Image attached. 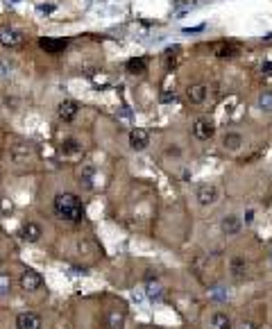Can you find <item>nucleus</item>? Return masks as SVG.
Instances as JSON below:
<instances>
[{
	"mask_svg": "<svg viewBox=\"0 0 272 329\" xmlns=\"http://www.w3.org/2000/svg\"><path fill=\"white\" fill-rule=\"evenodd\" d=\"M52 209L55 213L61 218V221H68V223H77L84 218V209H82V202L77 195L73 193H59L52 202Z\"/></svg>",
	"mask_w": 272,
	"mask_h": 329,
	"instance_id": "obj_1",
	"label": "nucleus"
},
{
	"mask_svg": "<svg viewBox=\"0 0 272 329\" xmlns=\"http://www.w3.org/2000/svg\"><path fill=\"white\" fill-rule=\"evenodd\" d=\"M9 159H12L14 166H30L34 159V150L30 143H16L9 150Z\"/></svg>",
	"mask_w": 272,
	"mask_h": 329,
	"instance_id": "obj_2",
	"label": "nucleus"
},
{
	"mask_svg": "<svg viewBox=\"0 0 272 329\" xmlns=\"http://www.w3.org/2000/svg\"><path fill=\"white\" fill-rule=\"evenodd\" d=\"M0 46H5V48H20V46H25V34L18 32L16 28L5 25V28H0Z\"/></svg>",
	"mask_w": 272,
	"mask_h": 329,
	"instance_id": "obj_3",
	"label": "nucleus"
},
{
	"mask_svg": "<svg viewBox=\"0 0 272 329\" xmlns=\"http://www.w3.org/2000/svg\"><path fill=\"white\" fill-rule=\"evenodd\" d=\"M18 286H20V291H25V293H34V291H39L41 286H43V279H41V275L36 273V270L28 268V270L20 273Z\"/></svg>",
	"mask_w": 272,
	"mask_h": 329,
	"instance_id": "obj_4",
	"label": "nucleus"
},
{
	"mask_svg": "<svg viewBox=\"0 0 272 329\" xmlns=\"http://www.w3.org/2000/svg\"><path fill=\"white\" fill-rule=\"evenodd\" d=\"M195 198H197V202H200L202 207H211V205H216L218 202L220 191H218V186H213V184H202V186H197Z\"/></svg>",
	"mask_w": 272,
	"mask_h": 329,
	"instance_id": "obj_5",
	"label": "nucleus"
},
{
	"mask_svg": "<svg viewBox=\"0 0 272 329\" xmlns=\"http://www.w3.org/2000/svg\"><path fill=\"white\" fill-rule=\"evenodd\" d=\"M213 134H216V125H213V121H209V118H197L193 123V137L197 141H209V139H213Z\"/></svg>",
	"mask_w": 272,
	"mask_h": 329,
	"instance_id": "obj_6",
	"label": "nucleus"
},
{
	"mask_svg": "<svg viewBox=\"0 0 272 329\" xmlns=\"http://www.w3.org/2000/svg\"><path fill=\"white\" fill-rule=\"evenodd\" d=\"M39 48L46 50L48 55H59L68 48V39H55V36H41L39 39Z\"/></svg>",
	"mask_w": 272,
	"mask_h": 329,
	"instance_id": "obj_7",
	"label": "nucleus"
},
{
	"mask_svg": "<svg viewBox=\"0 0 272 329\" xmlns=\"http://www.w3.org/2000/svg\"><path fill=\"white\" fill-rule=\"evenodd\" d=\"M150 145V132L143 127H136L129 132V148L134 150V152H141V150H145Z\"/></svg>",
	"mask_w": 272,
	"mask_h": 329,
	"instance_id": "obj_8",
	"label": "nucleus"
},
{
	"mask_svg": "<svg viewBox=\"0 0 272 329\" xmlns=\"http://www.w3.org/2000/svg\"><path fill=\"white\" fill-rule=\"evenodd\" d=\"M77 114H80V104H77L75 100H64V102H59V107H57V116H59V121H64V123L75 121Z\"/></svg>",
	"mask_w": 272,
	"mask_h": 329,
	"instance_id": "obj_9",
	"label": "nucleus"
},
{
	"mask_svg": "<svg viewBox=\"0 0 272 329\" xmlns=\"http://www.w3.org/2000/svg\"><path fill=\"white\" fill-rule=\"evenodd\" d=\"M243 229V221L236 216V213H229L220 221V232L224 236H236V234Z\"/></svg>",
	"mask_w": 272,
	"mask_h": 329,
	"instance_id": "obj_10",
	"label": "nucleus"
},
{
	"mask_svg": "<svg viewBox=\"0 0 272 329\" xmlns=\"http://www.w3.org/2000/svg\"><path fill=\"white\" fill-rule=\"evenodd\" d=\"M209 98V86L207 84H191L186 89V100L191 104H204Z\"/></svg>",
	"mask_w": 272,
	"mask_h": 329,
	"instance_id": "obj_11",
	"label": "nucleus"
},
{
	"mask_svg": "<svg viewBox=\"0 0 272 329\" xmlns=\"http://www.w3.org/2000/svg\"><path fill=\"white\" fill-rule=\"evenodd\" d=\"M41 327H43V322L32 311H23L16 316V329H41Z\"/></svg>",
	"mask_w": 272,
	"mask_h": 329,
	"instance_id": "obj_12",
	"label": "nucleus"
},
{
	"mask_svg": "<svg viewBox=\"0 0 272 329\" xmlns=\"http://www.w3.org/2000/svg\"><path fill=\"white\" fill-rule=\"evenodd\" d=\"M213 52L220 59H229V57L240 55V43H234V41H220V43L213 46Z\"/></svg>",
	"mask_w": 272,
	"mask_h": 329,
	"instance_id": "obj_13",
	"label": "nucleus"
},
{
	"mask_svg": "<svg viewBox=\"0 0 272 329\" xmlns=\"http://www.w3.org/2000/svg\"><path fill=\"white\" fill-rule=\"evenodd\" d=\"M41 236H43V232H41V227L36 225V223H25V225L20 227V238H23L25 243H36Z\"/></svg>",
	"mask_w": 272,
	"mask_h": 329,
	"instance_id": "obj_14",
	"label": "nucleus"
},
{
	"mask_svg": "<svg viewBox=\"0 0 272 329\" xmlns=\"http://www.w3.org/2000/svg\"><path fill=\"white\" fill-rule=\"evenodd\" d=\"M250 270V264L245 257H232V261H229V273L234 275V277H245Z\"/></svg>",
	"mask_w": 272,
	"mask_h": 329,
	"instance_id": "obj_15",
	"label": "nucleus"
},
{
	"mask_svg": "<svg viewBox=\"0 0 272 329\" xmlns=\"http://www.w3.org/2000/svg\"><path fill=\"white\" fill-rule=\"evenodd\" d=\"M209 329H232V320L227 318V313L216 311L209 318Z\"/></svg>",
	"mask_w": 272,
	"mask_h": 329,
	"instance_id": "obj_16",
	"label": "nucleus"
},
{
	"mask_svg": "<svg viewBox=\"0 0 272 329\" xmlns=\"http://www.w3.org/2000/svg\"><path fill=\"white\" fill-rule=\"evenodd\" d=\"M145 293H148L150 300H159L164 295V286L159 284V279H152V275H148V281H145Z\"/></svg>",
	"mask_w": 272,
	"mask_h": 329,
	"instance_id": "obj_17",
	"label": "nucleus"
},
{
	"mask_svg": "<svg viewBox=\"0 0 272 329\" xmlns=\"http://www.w3.org/2000/svg\"><path fill=\"white\" fill-rule=\"evenodd\" d=\"M59 152L64 157H75V155L82 152V143L80 141H75V139H66V141H61Z\"/></svg>",
	"mask_w": 272,
	"mask_h": 329,
	"instance_id": "obj_18",
	"label": "nucleus"
},
{
	"mask_svg": "<svg viewBox=\"0 0 272 329\" xmlns=\"http://www.w3.org/2000/svg\"><path fill=\"white\" fill-rule=\"evenodd\" d=\"M222 145L229 150V152H238L240 145H243V137L236 134V132H227L224 134V139H222Z\"/></svg>",
	"mask_w": 272,
	"mask_h": 329,
	"instance_id": "obj_19",
	"label": "nucleus"
},
{
	"mask_svg": "<svg viewBox=\"0 0 272 329\" xmlns=\"http://www.w3.org/2000/svg\"><path fill=\"white\" fill-rule=\"evenodd\" d=\"M107 322H109V329H123L125 325V313L118 311V309H111L107 316Z\"/></svg>",
	"mask_w": 272,
	"mask_h": 329,
	"instance_id": "obj_20",
	"label": "nucleus"
},
{
	"mask_svg": "<svg viewBox=\"0 0 272 329\" xmlns=\"http://www.w3.org/2000/svg\"><path fill=\"white\" fill-rule=\"evenodd\" d=\"M12 286H14L12 275H9V273H0V297L12 293Z\"/></svg>",
	"mask_w": 272,
	"mask_h": 329,
	"instance_id": "obj_21",
	"label": "nucleus"
},
{
	"mask_svg": "<svg viewBox=\"0 0 272 329\" xmlns=\"http://www.w3.org/2000/svg\"><path fill=\"white\" fill-rule=\"evenodd\" d=\"M127 73H132V75H141V73H145V59H141V57L129 59L127 61Z\"/></svg>",
	"mask_w": 272,
	"mask_h": 329,
	"instance_id": "obj_22",
	"label": "nucleus"
},
{
	"mask_svg": "<svg viewBox=\"0 0 272 329\" xmlns=\"http://www.w3.org/2000/svg\"><path fill=\"white\" fill-rule=\"evenodd\" d=\"M259 107L263 112H272V91H263L259 96Z\"/></svg>",
	"mask_w": 272,
	"mask_h": 329,
	"instance_id": "obj_23",
	"label": "nucleus"
},
{
	"mask_svg": "<svg viewBox=\"0 0 272 329\" xmlns=\"http://www.w3.org/2000/svg\"><path fill=\"white\" fill-rule=\"evenodd\" d=\"M177 52H179V48H172V50H168L166 52V64H168V69H175L177 66Z\"/></svg>",
	"mask_w": 272,
	"mask_h": 329,
	"instance_id": "obj_24",
	"label": "nucleus"
},
{
	"mask_svg": "<svg viewBox=\"0 0 272 329\" xmlns=\"http://www.w3.org/2000/svg\"><path fill=\"white\" fill-rule=\"evenodd\" d=\"M0 209H3V213H12L14 205H12L9 200H5V198H3V200H0Z\"/></svg>",
	"mask_w": 272,
	"mask_h": 329,
	"instance_id": "obj_25",
	"label": "nucleus"
},
{
	"mask_svg": "<svg viewBox=\"0 0 272 329\" xmlns=\"http://www.w3.org/2000/svg\"><path fill=\"white\" fill-rule=\"evenodd\" d=\"M254 221V211H247V213H245V223H247V225H250V223H252Z\"/></svg>",
	"mask_w": 272,
	"mask_h": 329,
	"instance_id": "obj_26",
	"label": "nucleus"
},
{
	"mask_svg": "<svg viewBox=\"0 0 272 329\" xmlns=\"http://www.w3.org/2000/svg\"><path fill=\"white\" fill-rule=\"evenodd\" d=\"M263 75H272V64H263Z\"/></svg>",
	"mask_w": 272,
	"mask_h": 329,
	"instance_id": "obj_27",
	"label": "nucleus"
},
{
	"mask_svg": "<svg viewBox=\"0 0 272 329\" xmlns=\"http://www.w3.org/2000/svg\"><path fill=\"white\" fill-rule=\"evenodd\" d=\"M240 329H256V327H254V325H243Z\"/></svg>",
	"mask_w": 272,
	"mask_h": 329,
	"instance_id": "obj_28",
	"label": "nucleus"
},
{
	"mask_svg": "<svg viewBox=\"0 0 272 329\" xmlns=\"http://www.w3.org/2000/svg\"><path fill=\"white\" fill-rule=\"evenodd\" d=\"M0 264H3V252H0Z\"/></svg>",
	"mask_w": 272,
	"mask_h": 329,
	"instance_id": "obj_29",
	"label": "nucleus"
},
{
	"mask_svg": "<svg viewBox=\"0 0 272 329\" xmlns=\"http://www.w3.org/2000/svg\"><path fill=\"white\" fill-rule=\"evenodd\" d=\"M270 261H272V254H270Z\"/></svg>",
	"mask_w": 272,
	"mask_h": 329,
	"instance_id": "obj_30",
	"label": "nucleus"
}]
</instances>
